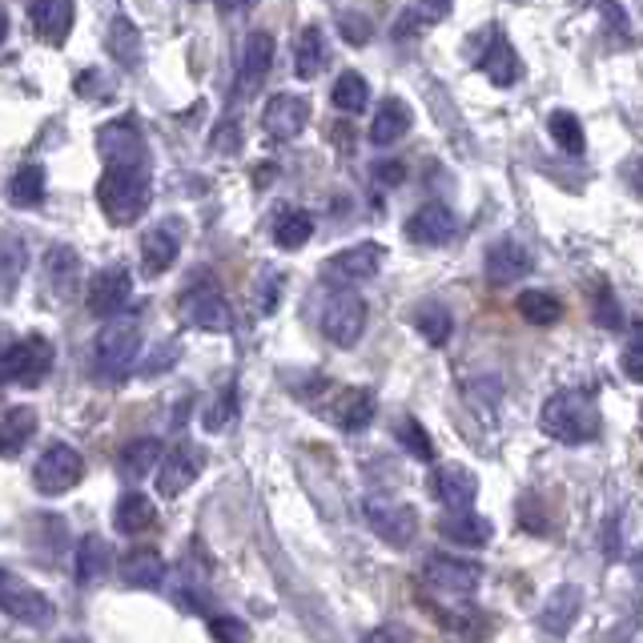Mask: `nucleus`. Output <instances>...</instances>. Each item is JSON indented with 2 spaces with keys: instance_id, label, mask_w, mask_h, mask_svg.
I'll list each match as a JSON object with an SVG mask.
<instances>
[{
  "instance_id": "f257e3e1",
  "label": "nucleus",
  "mask_w": 643,
  "mask_h": 643,
  "mask_svg": "<svg viewBox=\"0 0 643 643\" xmlns=\"http://www.w3.org/2000/svg\"><path fill=\"white\" fill-rule=\"evenodd\" d=\"M97 206L113 225L137 222L149 206V169L145 162L106 165V174L97 181Z\"/></svg>"
},
{
  "instance_id": "f03ea898",
  "label": "nucleus",
  "mask_w": 643,
  "mask_h": 643,
  "mask_svg": "<svg viewBox=\"0 0 643 643\" xmlns=\"http://www.w3.org/2000/svg\"><path fill=\"white\" fill-rule=\"evenodd\" d=\"M539 426H543V434H551L555 443L579 446V443H587V439H596L599 414H596V407H591V398L575 395V390H563V395L543 402Z\"/></svg>"
},
{
  "instance_id": "7ed1b4c3",
  "label": "nucleus",
  "mask_w": 643,
  "mask_h": 643,
  "mask_svg": "<svg viewBox=\"0 0 643 643\" xmlns=\"http://www.w3.org/2000/svg\"><path fill=\"white\" fill-rule=\"evenodd\" d=\"M137 354H141L137 322H109L93 342V370L106 383H121L137 366Z\"/></svg>"
},
{
  "instance_id": "20e7f679",
  "label": "nucleus",
  "mask_w": 643,
  "mask_h": 643,
  "mask_svg": "<svg viewBox=\"0 0 643 643\" xmlns=\"http://www.w3.org/2000/svg\"><path fill=\"white\" fill-rule=\"evenodd\" d=\"M0 611L9 616V620L24 623V628H48L57 608H53V599L41 591V587L24 584L21 575H12L9 567H0Z\"/></svg>"
},
{
  "instance_id": "39448f33",
  "label": "nucleus",
  "mask_w": 643,
  "mask_h": 643,
  "mask_svg": "<svg viewBox=\"0 0 643 643\" xmlns=\"http://www.w3.org/2000/svg\"><path fill=\"white\" fill-rule=\"evenodd\" d=\"M181 318H186L189 326L198 330H213V334H222V330L234 326V314H230V302H225V293L213 286L210 278H198L189 281L186 290H181Z\"/></svg>"
},
{
  "instance_id": "423d86ee",
  "label": "nucleus",
  "mask_w": 643,
  "mask_h": 643,
  "mask_svg": "<svg viewBox=\"0 0 643 643\" xmlns=\"http://www.w3.org/2000/svg\"><path fill=\"white\" fill-rule=\"evenodd\" d=\"M422 584L439 591V596H475V587L483 584V567L475 559H458V555H426L422 563Z\"/></svg>"
},
{
  "instance_id": "0eeeda50",
  "label": "nucleus",
  "mask_w": 643,
  "mask_h": 643,
  "mask_svg": "<svg viewBox=\"0 0 643 643\" xmlns=\"http://www.w3.org/2000/svg\"><path fill=\"white\" fill-rule=\"evenodd\" d=\"M81 479H85V458L69 443H53L33 467V483L41 495H65Z\"/></svg>"
},
{
  "instance_id": "6e6552de",
  "label": "nucleus",
  "mask_w": 643,
  "mask_h": 643,
  "mask_svg": "<svg viewBox=\"0 0 643 643\" xmlns=\"http://www.w3.org/2000/svg\"><path fill=\"white\" fill-rule=\"evenodd\" d=\"M322 330L334 346H354L366 330V302L351 290L330 293L326 310H322Z\"/></svg>"
},
{
  "instance_id": "1a4fd4ad",
  "label": "nucleus",
  "mask_w": 643,
  "mask_h": 643,
  "mask_svg": "<svg viewBox=\"0 0 643 643\" xmlns=\"http://www.w3.org/2000/svg\"><path fill=\"white\" fill-rule=\"evenodd\" d=\"M363 511H366V526H370L383 543H390V547H410L414 535H419V511H414V507L375 503V499H370Z\"/></svg>"
},
{
  "instance_id": "9d476101",
  "label": "nucleus",
  "mask_w": 643,
  "mask_h": 643,
  "mask_svg": "<svg viewBox=\"0 0 643 643\" xmlns=\"http://www.w3.org/2000/svg\"><path fill=\"white\" fill-rule=\"evenodd\" d=\"M201 467H206V451L193 443H177L169 455H162V467H157V491H162L165 499H177L186 487H193Z\"/></svg>"
},
{
  "instance_id": "9b49d317",
  "label": "nucleus",
  "mask_w": 643,
  "mask_h": 643,
  "mask_svg": "<svg viewBox=\"0 0 643 643\" xmlns=\"http://www.w3.org/2000/svg\"><path fill=\"white\" fill-rule=\"evenodd\" d=\"M97 153L106 157V165H125V162H145V141L133 118H113L97 129Z\"/></svg>"
},
{
  "instance_id": "f8f14e48",
  "label": "nucleus",
  "mask_w": 643,
  "mask_h": 643,
  "mask_svg": "<svg viewBox=\"0 0 643 643\" xmlns=\"http://www.w3.org/2000/svg\"><path fill=\"white\" fill-rule=\"evenodd\" d=\"M48 370H53V346H48V339L33 334V339L9 342V383L36 386Z\"/></svg>"
},
{
  "instance_id": "ddd939ff",
  "label": "nucleus",
  "mask_w": 643,
  "mask_h": 643,
  "mask_svg": "<svg viewBox=\"0 0 643 643\" xmlns=\"http://www.w3.org/2000/svg\"><path fill=\"white\" fill-rule=\"evenodd\" d=\"M133 298V274L125 266H109L89 281V310L97 318H118Z\"/></svg>"
},
{
  "instance_id": "4468645a",
  "label": "nucleus",
  "mask_w": 643,
  "mask_h": 643,
  "mask_svg": "<svg viewBox=\"0 0 643 643\" xmlns=\"http://www.w3.org/2000/svg\"><path fill=\"white\" fill-rule=\"evenodd\" d=\"M431 491L446 511H463V507H475V499H479V479L467 467L446 463V467H439L431 475Z\"/></svg>"
},
{
  "instance_id": "2eb2a0df",
  "label": "nucleus",
  "mask_w": 643,
  "mask_h": 643,
  "mask_svg": "<svg viewBox=\"0 0 643 643\" xmlns=\"http://www.w3.org/2000/svg\"><path fill=\"white\" fill-rule=\"evenodd\" d=\"M306 121H310V106L298 93H278L262 113V129L274 141H293L306 129Z\"/></svg>"
},
{
  "instance_id": "dca6fc26",
  "label": "nucleus",
  "mask_w": 643,
  "mask_h": 643,
  "mask_svg": "<svg viewBox=\"0 0 643 643\" xmlns=\"http://www.w3.org/2000/svg\"><path fill=\"white\" fill-rule=\"evenodd\" d=\"M326 419L342 431H366L370 419H375V395L363 390V386H346L326 402Z\"/></svg>"
},
{
  "instance_id": "f3484780",
  "label": "nucleus",
  "mask_w": 643,
  "mask_h": 643,
  "mask_svg": "<svg viewBox=\"0 0 643 643\" xmlns=\"http://www.w3.org/2000/svg\"><path fill=\"white\" fill-rule=\"evenodd\" d=\"M439 535H443L446 543H458V547H487L495 535V526L487 514L463 507V511H451L439 519Z\"/></svg>"
},
{
  "instance_id": "a211bd4d",
  "label": "nucleus",
  "mask_w": 643,
  "mask_h": 643,
  "mask_svg": "<svg viewBox=\"0 0 643 643\" xmlns=\"http://www.w3.org/2000/svg\"><path fill=\"white\" fill-rule=\"evenodd\" d=\"M29 24L48 45H65L73 33V0H29Z\"/></svg>"
},
{
  "instance_id": "6ab92c4d",
  "label": "nucleus",
  "mask_w": 643,
  "mask_h": 643,
  "mask_svg": "<svg viewBox=\"0 0 643 643\" xmlns=\"http://www.w3.org/2000/svg\"><path fill=\"white\" fill-rule=\"evenodd\" d=\"M118 575L125 587H162L165 584V559L157 547H129L118 563Z\"/></svg>"
},
{
  "instance_id": "aec40b11",
  "label": "nucleus",
  "mask_w": 643,
  "mask_h": 643,
  "mask_svg": "<svg viewBox=\"0 0 643 643\" xmlns=\"http://www.w3.org/2000/svg\"><path fill=\"white\" fill-rule=\"evenodd\" d=\"M383 257L386 250L378 242H363V246H351L342 250L339 257H330L326 262V278H346V281H363V278H375L378 269H383Z\"/></svg>"
},
{
  "instance_id": "412c9836",
  "label": "nucleus",
  "mask_w": 643,
  "mask_h": 643,
  "mask_svg": "<svg viewBox=\"0 0 643 643\" xmlns=\"http://www.w3.org/2000/svg\"><path fill=\"white\" fill-rule=\"evenodd\" d=\"M579 611H584V591H579V584H559L547 596V603H543V628L563 640V635L575 628Z\"/></svg>"
},
{
  "instance_id": "4be33fe9",
  "label": "nucleus",
  "mask_w": 643,
  "mask_h": 643,
  "mask_svg": "<svg viewBox=\"0 0 643 643\" xmlns=\"http://www.w3.org/2000/svg\"><path fill=\"white\" fill-rule=\"evenodd\" d=\"M455 225H458L455 213L446 210V206H422L407 222V237L414 246H443V242H451Z\"/></svg>"
},
{
  "instance_id": "5701e85b",
  "label": "nucleus",
  "mask_w": 643,
  "mask_h": 643,
  "mask_svg": "<svg viewBox=\"0 0 643 643\" xmlns=\"http://www.w3.org/2000/svg\"><path fill=\"white\" fill-rule=\"evenodd\" d=\"M269 65H274V36L254 33L242 53V69H237V93H257V85L266 81Z\"/></svg>"
},
{
  "instance_id": "b1692460",
  "label": "nucleus",
  "mask_w": 643,
  "mask_h": 643,
  "mask_svg": "<svg viewBox=\"0 0 643 643\" xmlns=\"http://www.w3.org/2000/svg\"><path fill=\"white\" fill-rule=\"evenodd\" d=\"M531 269V254H526V246H519V242H499V246H491V254H487V278L495 281V286H511V281H519Z\"/></svg>"
},
{
  "instance_id": "393cba45",
  "label": "nucleus",
  "mask_w": 643,
  "mask_h": 643,
  "mask_svg": "<svg viewBox=\"0 0 643 643\" xmlns=\"http://www.w3.org/2000/svg\"><path fill=\"white\" fill-rule=\"evenodd\" d=\"M36 434V410L33 407H12L0 419V458H16Z\"/></svg>"
},
{
  "instance_id": "a878e982",
  "label": "nucleus",
  "mask_w": 643,
  "mask_h": 643,
  "mask_svg": "<svg viewBox=\"0 0 643 643\" xmlns=\"http://www.w3.org/2000/svg\"><path fill=\"white\" fill-rule=\"evenodd\" d=\"M153 523H157V507L141 491H125L118 499V507H113V526H118L121 535H141Z\"/></svg>"
},
{
  "instance_id": "bb28decb",
  "label": "nucleus",
  "mask_w": 643,
  "mask_h": 643,
  "mask_svg": "<svg viewBox=\"0 0 643 643\" xmlns=\"http://www.w3.org/2000/svg\"><path fill=\"white\" fill-rule=\"evenodd\" d=\"M177 234L169 230V225H157V230H149V234L141 237V266H145V274L149 278H157V274H165V269L177 262Z\"/></svg>"
},
{
  "instance_id": "cd10ccee",
  "label": "nucleus",
  "mask_w": 643,
  "mask_h": 643,
  "mask_svg": "<svg viewBox=\"0 0 643 643\" xmlns=\"http://www.w3.org/2000/svg\"><path fill=\"white\" fill-rule=\"evenodd\" d=\"M322 65H326V36H322L318 24H310V29L298 33V45H293V73L302 81H314Z\"/></svg>"
},
{
  "instance_id": "c85d7f7f",
  "label": "nucleus",
  "mask_w": 643,
  "mask_h": 643,
  "mask_svg": "<svg viewBox=\"0 0 643 643\" xmlns=\"http://www.w3.org/2000/svg\"><path fill=\"white\" fill-rule=\"evenodd\" d=\"M407 129H410V109L407 101H383L375 113V121H370V141L375 145H395L398 137H407Z\"/></svg>"
},
{
  "instance_id": "c756f323",
  "label": "nucleus",
  "mask_w": 643,
  "mask_h": 643,
  "mask_svg": "<svg viewBox=\"0 0 643 643\" xmlns=\"http://www.w3.org/2000/svg\"><path fill=\"white\" fill-rule=\"evenodd\" d=\"M45 278L57 293H73V286L81 281V257L69 246H53L45 257Z\"/></svg>"
},
{
  "instance_id": "7c9ffc66",
  "label": "nucleus",
  "mask_w": 643,
  "mask_h": 643,
  "mask_svg": "<svg viewBox=\"0 0 643 643\" xmlns=\"http://www.w3.org/2000/svg\"><path fill=\"white\" fill-rule=\"evenodd\" d=\"M109 563H113V555H109V543L101 535H85L81 547H77V579H81L85 587H93L97 579H106Z\"/></svg>"
},
{
  "instance_id": "2f4dec72",
  "label": "nucleus",
  "mask_w": 643,
  "mask_h": 643,
  "mask_svg": "<svg viewBox=\"0 0 643 643\" xmlns=\"http://www.w3.org/2000/svg\"><path fill=\"white\" fill-rule=\"evenodd\" d=\"M157 467H162V443L157 439H137L121 451V475L125 479H145Z\"/></svg>"
},
{
  "instance_id": "473e14b6",
  "label": "nucleus",
  "mask_w": 643,
  "mask_h": 643,
  "mask_svg": "<svg viewBox=\"0 0 643 643\" xmlns=\"http://www.w3.org/2000/svg\"><path fill=\"white\" fill-rule=\"evenodd\" d=\"M9 201L12 206H21V210H33L45 201V169L41 165H24L16 169L9 181Z\"/></svg>"
},
{
  "instance_id": "72a5a7b5",
  "label": "nucleus",
  "mask_w": 643,
  "mask_h": 643,
  "mask_svg": "<svg viewBox=\"0 0 643 643\" xmlns=\"http://www.w3.org/2000/svg\"><path fill=\"white\" fill-rule=\"evenodd\" d=\"M483 73H487L495 85H514L519 81V57H514V48L507 45L503 36H495V45L487 48V57H483Z\"/></svg>"
},
{
  "instance_id": "f704fd0d",
  "label": "nucleus",
  "mask_w": 643,
  "mask_h": 643,
  "mask_svg": "<svg viewBox=\"0 0 643 643\" xmlns=\"http://www.w3.org/2000/svg\"><path fill=\"white\" fill-rule=\"evenodd\" d=\"M310 234H314V222H310V213L306 210H286L278 222H274V242H278L281 250L306 246Z\"/></svg>"
},
{
  "instance_id": "c9c22d12",
  "label": "nucleus",
  "mask_w": 643,
  "mask_h": 643,
  "mask_svg": "<svg viewBox=\"0 0 643 643\" xmlns=\"http://www.w3.org/2000/svg\"><path fill=\"white\" fill-rule=\"evenodd\" d=\"M109 53H113L125 69H137L141 65V36H137V29H133V21H125V16L113 21V29H109Z\"/></svg>"
},
{
  "instance_id": "e433bc0d",
  "label": "nucleus",
  "mask_w": 643,
  "mask_h": 643,
  "mask_svg": "<svg viewBox=\"0 0 643 643\" xmlns=\"http://www.w3.org/2000/svg\"><path fill=\"white\" fill-rule=\"evenodd\" d=\"M330 101H334L342 113H363L366 101H370V85H366V77H358V73H342L339 85H334V93H330Z\"/></svg>"
},
{
  "instance_id": "4c0bfd02",
  "label": "nucleus",
  "mask_w": 643,
  "mask_h": 643,
  "mask_svg": "<svg viewBox=\"0 0 643 643\" xmlns=\"http://www.w3.org/2000/svg\"><path fill=\"white\" fill-rule=\"evenodd\" d=\"M519 314H523L526 322H535V326H551V322L559 318V302L543 290H523L519 293Z\"/></svg>"
},
{
  "instance_id": "58836bf2",
  "label": "nucleus",
  "mask_w": 643,
  "mask_h": 643,
  "mask_svg": "<svg viewBox=\"0 0 643 643\" xmlns=\"http://www.w3.org/2000/svg\"><path fill=\"white\" fill-rule=\"evenodd\" d=\"M234 414H237V390L234 386H225L222 395L213 398V407L206 410V431H225L230 422H234Z\"/></svg>"
},
{
  "instance_id": "ea45409f",
  "label": "nucleus",
  "mask_w": 643,
  "mask_h": 643,
  "mask_svg": "<svg viewBox=\"0 0 643 643\" xmlns=\"http://www.w3.org/2000/svg\"><path fill=\"white\" fill-rule=\"evenodd\" d=\"M551 137L559 141L567 153H584V129L572 113H551Z\"/></svg>"
},
{
  "instance_id": "a19ab883",
  "label": "nucleus",
  "mask_w": 643,
  "mask_h": 643,
  "mask_svg": "<svg viewBox=\"0 0 643 643\" xmlns=\"http://www.w3.org/2000/svg\"><path fill=\"white\" fill-rule=\"evenodd\" d=\"M398 439H402V446H407V451L414 458H422V463H431V458H434L431 439H426V431H422V426L414 419H402V422H398Z\"/></svg>"
},
{
  "instance_id": "79ce46f5",
  "label": "nucleus",
  "mask_w": 643,
  "mask_h": 643,
  "mask_svg": "<svg viewBox=\"0 0 643 643\" xmlns=\"http://www.w3.org/2000/svg\"><path fill=\"white\" fill-rule=\"evenodd\" d=\"M419 330H422V339L431 342V346H443V342L451 339V314H446V310H422V314H419Z\"/></svg>"
},
{
  "instance_id": "37998d69",
  "label": "nucleus",
  "mask_w": 643,
  "mask_h": 643,
  "mask_svg": "<svg viewBox=\"0 0 643 643\" xmlns=\"http://www.w3.org/2000/svg\"><path fill=\"white\" fill-rule=\"evenodd\" d=\"M210 635L218 643H250V628L242 620H234V616H213Z\"/></svg>"
},
{
  "instance_id": "c03bdc74",
  "label": "nucleus",
  "mask_w": 643,
  "mask_h": 643,
  "mask_svg": "<svg viewBox=\"0 0 643 643\" xmlns=\"http://www.w3.org/2000/svg\"><path fill=\"white\" fill-rule=\"evenodd\" d=\"M339 33L351 41V45H366L370 41V24H366V16H354V12H346L339 21Z\"/></svg>"
},
{
  "instance_id": "a18cd8bd",
  "label": "nucleus",
  "mask_w": 643,
  "mask_h": 643,
  "mask_svg": "<svg viewBox=\"0 0 643 643\" xmlns=\"http://www.w3.org/2000/svg\"><path fill=\"white\" fill-rule=\"evenodd\" d=\"M237 141H242L237 137V121H225V125L213 133V145H218V149H222V145L225 149H237Z\"/></svg>"
},
{
  "instance_id": "49530a36",
  "label": "nucleus",
  "mask_w": 643,
  "mask_h": 643,
  "mask_svg": "<svg viewBox=\"0 0 643 643\" xmlns=\"http://www.w3.org/2000/svg\"><path fill=\"white\" fill-rule=\"evenodd\" d=\"M623 370H628V378H635V383H643V354H628L623 358Z\"/></svg>"
},
{
  "instance_id": "de8ad7c7",
  "label": "nucleus",
  "mask_w": 643,
  "mask_h": 643,
  "mask_svg": "<svg viewBox=\"0 0 643 643\" xmlns=\"http://www.w3.org/2000/svg\"><path fill=\"white\" fill-rule=\"evenodd\" d=\"M366 643H402V640H398V635L390 632V628H375V632L366 635Z\"/></svg>"
},
{
  "instance_id": "09e8293b",
  "label": "nucleus",
  "mask_w": 643,
  "mask_h": 643,
  "mask_svg": "<svg viewBox=\"0 0 643 643\" xmlns=\"http://www.w3.org/2000/svg\"><path fill=\"white\" fill-rule=\"evenodd\" d=\"M378 181H402V165H378Z\"/></svg>"
},
{
  "instance_id": "8fccbe9b",
  "label": "nucleus",
  "mask_w": 643,
  "mask_h": 643,
  "mask_svg": "<svg viewBox=\"0 0 643 643\" xmlns=\"http://www.w3.org/2000/svg\"><path fill=\"white\" fill-rule=\"evenodd\" d=\"M632 351H635V354H643V326L635 330V339H632Z\"/></svg>"
},
{
  "instance_id": "3c124183",
  "label": "nucleus",
  "mask_w": 643,
  "mask_h": 643,
  "mask_svg": "<svg viewBox=\"0 0 643 643\" xmlns=\"http://www.w3.org/2000/svg\"><path fill=\"white\" fill-rule=\"evenodd\" d=\"M9 36V16H4V9H0V41Z\"/></svg>"
}]
</instances>
